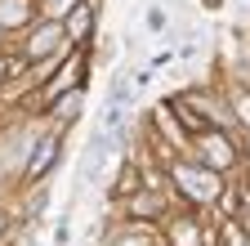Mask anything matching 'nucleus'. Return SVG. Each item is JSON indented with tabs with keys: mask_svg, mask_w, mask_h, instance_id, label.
Wrapping results in <instances>:
<instances>
[{
	"mask_svg": "<svg viewBox=\"0 0 250 246\" xmlns=\"http://www.w3.org/2000/svg\"><path fill=\"white\" fill-rule=\"evenodd\" d=\"M179 183H183L192 197H219V179H214V175H201V170L179 166Z\"/></svg>",
	"mask_w": 250,
	"mask_h": 246,
	"instance_id": "nucleus-1",
	"label": "nucleus"
},
{
	"mask_svg": "<svg viewBox=\"0 0 250 246\" xmlns=\"http://www.w3.org/2000/svg\"><path fill=\"white\" fill-rule=\"evenodd\" d=\"M58 41H62V27H58V22H45L41 32H36V41H31V54L45 58L49 49H58Z\"/></svg>",
	"mask_w": 250,
	"mask_h": 246,
	"instance_id": "nucleus-2",
	"label": "nucleus"
},
{
	"mask_svg": "<svg viewBox=\"0 0 250 246\" xmlns=\"http://www.w3.org/2000/svg\"><path fill=\"white\" fill-rule=\"evenodd\" d=\"M206 161H210V166H228V161H232V148L219 139V134H210V139H206Z\"/></svg>",
	"mask_w": 250,
	"mask_h": 246,
	"instance_id": "nucleus-3",
	"label": "nucleus"
},
{
	"mask_svg": "<svg viewBox=\"0 0 250 246\" xmlns=\"http://www.w3.org/2000/svg\"><path fill=\"white\" fill-rule=\"evenodd\" d=\"M49 161H54V143H45V148H41V157H31V166H27V170H31V175H41Z\"/></svg>",
	"mask_w": 250,
	"mask_h": 246,
	"instance_id": "nucleus-4",
	"label": "nucleus"
},
{
	"mask_svg": "<svg viewBox=\"0 0 250 246\" xmlns=\"http://www.w3.org/2000/svg\"><path fill=\"white\" fill-rule=\"evenodd\" d=\"M89 32V9H76L72 14V36H85Z\"/></svg>",
	"mask_w": 250,
	"mask_h": 246,
	"instance_id": "nucleus-5",
	"label": "nucleus"
},
{
	"mask_svg": "<svg viewBox=\"0 0 250 246\" xmlns=\"http://www.w3.org/2000/svg\"><path fill=\"white\" fill-rule=\"evenodd\" d=\"M76 108H81V94H72V99H62V103H58L62 116H76Z\"/></svg>",
	"mask_w": 250,
	"mask_h": 246,
	"instance_id": "nucleus-6",
	"label": "nucleus"
},
{
	"mask_svg": "<svg viewBox=\"0 0 250 246\" xmlns=\"http://www.w3.org/2000/svg\"><path fill=\"white\" fill-rule=\"evenodd\" d=\"M67 9H76V0H49V14H67Z\"/></svg>",
	"mask_w": 250,
	"mask_h": 246,
	"instance_id": "nucleus-7",
	"label": "nucleus"
},
{
	"mask_svg": "<svg viewBox=\"0 0 250 246\" xmlns=\"http://www.w3.org/2000/svg\"><path fill=\"white\" fill-rule=\"evenodd\" d=\"M228 246H246V242H241V233H237V228H228Z\"/></svg>",
	"mask_w": 250,
	"mask_h": 246,
	"instance_id": "nucleus-8",
	"label": "nucleus"
},
{
	"mask_svg": "<svg viewBox=\"0 0 250 246\" xmlns=\"http://www.w3.org/2000/svg\"><path fill=\"white\" fill-rule=\"evenodd\" d=\"M121 246H143V242H139V237H130V242H121Z\"/></svg>",
	"mask_w": 250,
	"mask_h": 246,
	"instance_id": "nucleus-9",
	"label": "nucleus"
},
{
	"mask_svg": "<svg viewBox=\"0 0 250 246\" xmlns=\"http://www.w3.org/2000/svg\"><path fill=\"white\" fill-rule=\"evenodd\" d=\"M0 72H14V63H0Z\"/></svg>",
	"mask_w": 250,
	"mask_h": 246,
	"instance_id": "nucleus-10",
	"label": "nucleus"
},
{
	"mask_svg": "<svg viewBox=\"0 0 250 246\" xmlns=\"http://www.w3.org/2000/svg\"><path fill=\"white\" fill-rule=\"evenodd\" d=\"M206 5H210V9H219V0H206Z\"/></svg>",
	"mask_w": 250,
	"mask_h": 246,
	"instance_id": "nucleus-11",
	"label": "nucleus"
}]
</instances>
